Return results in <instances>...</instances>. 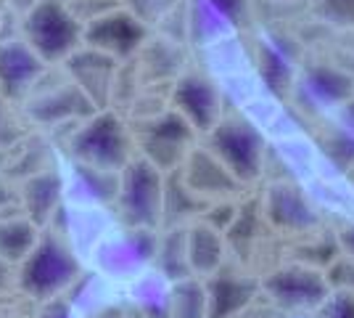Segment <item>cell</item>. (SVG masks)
<instances>
[{"mask_svg": "<svg viewBox=\"0 0 354 318\" xmlns=\"http://www.w3.org/2000/svg\"><path fill=\"white\" fill-rule=\"evenodd\" d=\"M80 276V260L56 236H43L32 247V252L21 260L19 287L35 300H56L66 287H72Z\"/></svg>", "mask_w": 354, "mask_h": 318, "instance_id": "obj_1", "label": "cell"}, {"mask_svg": "<svg viewBox=\"0 0 354 318\" xmlns=\"http://www.w3.org/2000/svg\"><path fill=\"white\" fill-rule=\"evenodd\" d=\"M27 46L43 64L66 61L82 40V27L64 0H40L24 16Z\"/></svg>", "mask_w": 354, "mask_h": 318, "instance_id": "obj_2", "label": "cell"}, {"mask_svg": "<svg viewBox=\"0 0 354 318\" xmlns=\"http://www.w3.org/2000/svg\"><path fill=\"white\" fill-rule=\"evenodd\" d=\"M72 154L80 165L90 170H124V165L130 162V138L114 114H95L74 136Z\"/></svg>", "mask_w": 354, "mask_h": 318, "instance_id": "obj_3", "label": "cell"}, {"mask_svg": "<svg viewBox=\"0 0 354 318\" xmlns=\"http://www.w3.org/2000/svg\"><path fill=\"white\" fill-rule=\"evenodd\" d=\"M119 207L135 228H153L162 220L164 183L148 159H130L117 188Z\"/></svg>", "mask_w": 354, "mask_h": 318, "instance_id": "obj_4", "label": "cell"}, {"mask_svg": "<svg viewBox=\"0 0 354 318\" xmlns=\"http://www.w3.org/2000/svg\"><path fill=\"white\" fill-rule=\"evenodd\" d=\"M262 289L275 308L286 313H310V316L330 292L325 271L310 268L304 263H294L270 273L262 281Z\"/></svg>", "mask_w": 354, "mask_h": 318, "instance_id": "obj_5", "label": "cell"}, {"mask_svg": "<svg viewBox=\"0 0 354 318\" xmlns=\"http://www.w3.org/2000/svg\"><path fill=\"white\" fill-rule=\"evenodd\" d=\"M212 149L222 159V167L230 170L236 178L251 181L259 173L262 138L243 122H222L212 133Z\"/></svg>", "mask_w": 354, "mask_h": 318, "instance_id": "obj_6", "label": "cell"}, {"mask_svg": "<svg viewBox=\"0 0 354 318\" xmlns=\"http://www.w3.org/2000/svg\"><path fill=\"white\" fill-rule=\"evenodd\" d=\"M82 37L93 51H101L114 59V56H130L143 43L146 27L127 11H109L104 16L90 19Z\"/></svg>", "mask_w": 354, "mask_h": 318, "instance_id": "obj_7", "label": "cell"}, {"mask_svg": "<svg viewBox=\"0 0 354 318\" xmlns=\"http://www.w3.org/2000/svg\"><path fill=\"white\" fill-rule=\"evenodd\" d=\"M43 61L21 40L0 43V96L24 98L43 75Z\"/></svg>", "mask_w": 354, "mask_h": 318, "instance_id": "obj_8", "label": "cell"}, {"mask_svg": "<svg viewBox=\"0 0 354 318\" xmlns=\"http://www.w3.org/2000/svg\"><path fill=\"white\" fill-rule=\"evenodd\" d=\"M69 72L77 80V88L82 91V96L88 98L93 106H101L109 98V85L114 77V59L106 56L101 51H74L72 56L66 59Z\"/></svg>", "mask_w": 354, "mask_h": 318, "instance_id": "obj_9", "label": "cell"}, {"mask_svg": "<svg viewBox=\"0 0 354 318\" xmlns=\"http://www.w3.org/2000/svg\"><path fill=\"white\" fill-rule=\"evenodd\" d=\"M259 284L241 276H214L204 287L207 294V318H236L257 297Z\"/></svg>", "mask_w": 354, "mask_h": 318, "instance_id": "obj_10", "label": "cell"}, {"mask_svg": "<svg viewBox=\"0 0 354 318\" xmlns=\"http://www.w3.org/2000/svg\"><path fill=\"white\" fill-rule=\"evenodd\" d=\"M188 141V125L180 114H167L162 122H156L146 136V159L156 167L175 165L183 154V146Z\"/></svg>", "mask_w": 354, "mask_h": 318, "instance_id": "obj_11", "label": "cell"}, {"mask_svg": "<svg viewBox=\"0 0 354 318\" xmlns=\"http://www.w3.org/2000/svg\"><path fill=\"white\" fill-rule=\"evenodd\" d=\"M64 183L56 173H37L24 181L21 186V199L27 207V220L35 226H43L50 218V212L59 207Z\"/></svg>", "mask_w": 354, "mask_h": 318, "instance_id": "obj_12", "label": "cell"}, {"mask_svg": "<svg viewBox=\"0 0 354 318\" xmlns=\"http://www.w3.org/2000/svg\"><path fill=\"white\" fill-rule=\"evenodd\" d=\"M175 98L193 125H198L204 130L212 127L214 114H217V96L209 88L207 80H201V77H185L177 85Z\"/></svg>", "mask_w": 354, "mask_h": 318, "instance_id": "obj_13", "label": "cell"}, {"mask_svg": "<svg viewBox=\"0 0 354 318\" xmlns=\"http://www.w3.org/2000/svg\"><path fill=\"white\" fill-rule=\"evenodd\" d=\"M93 109L95 106L82 96L80 88H69V91L45 93L43 98L32 101L30 114L37 122H61L69 120V117H85Z\"/></svg>", "mask_w": 354, "mask_h": 318, "instance_id": "obj_14", "label": "cell"}, {"mask_svg": "<svg viewBox=\"0 0 354 318\" xmlns=\"http://www.w3.org/2000/svg\"><path fill=\"white\" fill-rule=\"evenodd\" d=\"M191 273H214L222 260V236L209 223H198L185 231Z\"/></svg>", "mask_w": 354, "mask_h": 318, "instance_id": "obj_15", "label": "cell"}, {"mask_svg": "<svg viewBox=\"0 0 354 318\" xmlns=\"http://www.w3.org/2000/svg\"><path fill=\"white\" fill-rule=\"evenodd\" d=\"M37 226L27 218H6L0 220V260L8 265L21 263L37 244Z\"/></svg>", "mask_w": 354, "mask_h": 318, "instance_id": "obj_16", "label": "cell"}, {"mask_svg": "<svg viewBox=\"0 0 354 318\" xmlns=\"http://www.w3.org/2000/svg\"><path fill=\"white\" fill-rule=\"evenodd\" d=\"M352 91L349 77L333 69H310L304 75V93L317 104H339Z\"/></svg>", "mask_w": 354, "mask_h": 318, "instance_id": "obj_17", "label": "cell"}, {"mask_svg": "<svg viewBox=\"0 0 354 318\" xmlns=\"http://www.w3.org/2000/svg\"><path fill=\"white\" fill-rule=\"evenodd\" d=\"M169 318H207V294L193 279H183L169 287Z\"/></svg>", "mask_w": 354, "mask_h": 318, "instance_id": "obj_18", "label": "cell"}, {"mask_svg": "<svg viewBox=\"0 0 354 318\" xmlns=\"http://www.w3.org/2000/svg\"><path fill=\"white\" fill-rule=\"evenodd\" d=\"M185 186L196 194L198 191L207 194V191H227V188H233L230 175H225V167H220V159H212L207 154H196L191 159V173L185 178Z\"/></svg>", "mask_w": 354, "mask_h": 318, "instance_id": "obj_19", "label": "cell"}, {"mask_svg": "<svg viewBox=\"0 0 354 318\" xmlns=\"http://www.w3.org/2000/svg\"><path fill=\"white\" fill-rule=\"evenodd\" d=\"M272 220L278 226L286 228H307L315 223V215H312L310 204L299 197L296 191H288V188H278L272 194Z\"/></svg>", "mask_w": 354, "mask_h": 318, "instance_id": "obj_20", "label": "cell"}, {"mask_svg": "<svg viewBox=\"0 0 354 318\" xmlns=\"http://www.w3.org/2000/svg\"><path fill=\"white\" fill-rule=\"evenodd\" d=\"M159 271L175 284L191 276L188 265V247H185V231H172L159 247Z\"/></svg>", "mask_w": 354, "mask_h": 318, "instance_id": "obj_21", "label": "cell"}, {"mask_svg": "<svg viewBox=\"0 0 354 318\" xmlns=\"http://www.w3.org/2000/svg\"><path fill=\"white\" fill-rule=\"evenodd\" d=\"M312 318H354V294L330 289L328 297L312 313Z\"/></svg>", "mask_w": 354, "mask_h": 318, "instance_id": "obj_22", "label": "cell"}, {"mask_svg": "<svg viewBox=\"0 0 354 318\" xmlns=\"http://www.w3.org/2000/svg\"><path fill=\"white\" fill-rule=\"evenodd\" d=\"M325 279H328V287L330 289H341V292L354 294V260L336 258L328 265Z\"/></svg>", "mask_w": 354, "mask_h": 318, "instance_id": "obj_23", "label": "cell"}, {"mask_svg": "<svg viewBox=\"0 0 354 318\" xmlns=\"http://www.w3.org/2000/svg\"><path fill=\"white\" fill-rule=\"evenodd\" d=\"M262 75L270 82V88H275V91L281 88V82L288 75V64L278 56V51H272L270 46H265V51H262Z\"/></svg>", "mask_w": 354, "mask_h": 318, "instance_id": "obj_24", "label": "cell"}, {"mask_svg": "<svg viewBox=\"0 0 354 318\" xmlns=\"http://www.w3.org/2000/svg\"><path fill=\"white\" fill-rule=\"evenodd\" d=\"M320 8L328 19L341 24H354V0H320Z\"/></svg>", "mask_w": 354, "mask_h": 318, "instance_id": "obj_25", "label": "cell"}, {"mask_svg": "<svg viewBox=\"0 0 354 318\" xmlns=\"http://www.w3.org/2000/svg\"><path fill=\"white\" fill-rule=\"evenodd\" d=\"M19 133H16V125H14V117L8 114V106H6V98H0V149H6V146H11Z\"/></svg>", "mask_w": 354, "mask_h": 318, "instance_id": "obj_26", "label": "cell"}, {"mask_svg": "<svg viewBox=\"0 0 354 318\" xmlns=\"http://www.w3.org/2000/svg\"><path fill=\"white\" fill-rule=\"evenodd\" d=\"M37 318H69V305L64 300H48Z\"/></svg>", "mask_w": 354, "mask_h": 318, "instance_id": "obj_27", "label": "cell"}, {"mask_svg": "<svg viewBox=\"0 0 354 318\" xmlns=\"http://www.w3.org/2000/svg\"><path fill=\"white\" fill-rule=\"evenodd\" d=\"M339 247L344 249V258L354 260V223L352 226H346L339 233Z\"/></svg>", "mask_w": 354, "mask_h": 318, "instance_id": "obj_28", "label": "cell"}, {"mask_svg": "<svg viewBox=\"0 0 354 318\" xmlns=\"http://www.w3.org/2000/svg\"><path fill=\"white\" fill-rule=\"evenodd\" d=\"M8 284H11V265L0 260V289H8Z\"/></svg>", "mask_w": 354, "mask_h": 318, "instance_id": "obj_29", "label": "cell"}]
</instances>
